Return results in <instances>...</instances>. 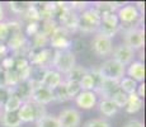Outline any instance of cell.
Returning a JSON list of instances; mask_svg holds the SVG:
<instances>
[{
    "label": "cell",
    "mask_w": 146,
    "mask_h": 127,
    "mask_svg": "<svg viewBox=\"0 0 146 127\" xmlns=\"http://www.w3.org/2000/svg\"><path fill=\"white\" fill-rule=\"evenodd\" d=\"M48 45L52 50L61 51V50H70V46L72 45V41L70 38V33L66 29H64L61 25H58L55 29V32L50 36Z\"/></svg>",
    "instance_id": "cell-7"
},
{
    "label": "cell",
    "mask_w": 146,
    "mask_h": 127,
    "mask_svg": "<svg viewBox=\"0 0 146 127\" xmlns=\"http://www.w3.org/2000/svg\"><path fill=\"white\" fill-rule=\"evenodd\" d=\"M4 21V10H3V5L0 3V22Z\"/></svg>",
    "instance_id": "cell-43"
},
{
    "label": "cell",
    "mask_w": 146,
    "mask_h": 127,
    "mask_svg": "<svg viewBox=\"0 0 146 127\" xmlns=\"http://www.w3.org/2000/svg\"><path fill=\"white\" fill-rule=\"evenodd\" d=\"M29 83V81H28ZM32 90H31V102L33 103L41 104V106L46 107L47 104L52 103L53 102V97H52V90L46 88L42 84H31Z\"/></svg>",
    "instance_id": "cell-10"
},
{
    "label": "cell",
    "mask_w": 146,
    "mask_h": 127,
    "mask_svg": "<svg viewBox=\"0 0 146 127\" xmlns=\"http://www.w3.org/2000/svg\"><path fill=\"white\" fill-rule=\"evenodd\" d=\"M47 45H48V37L44 33H42L41 29H40V32L36 33L32 37V39H31V49H37V50L46 49Z\"/></svg>",
    "instance_id": "cell-25"
},
{
    "label": "cell",
    "mask_w": 146,
    "mask_h": 127,
    "mask_svg": "<svg viewBox=\"0 0 146 127\" xmlns=\"http://www.w3.org/2000/svg\"><path fill=\"white\" fill-rule=\"evenodd\" d=\"M53 53L55 50L51 47H46V49H31L29 52L27 53V59L31 65L35 66H41L44 69H51L52 60H53Z\"/></svg>",
    "instance_id": "cell-6"
},
{
    "label": "cell",
    "mask_w": 146,
    "mask_h": 127,
    "mask_svg": "<svg viewBox=\"0 0 146 127\" xmlns=\"http://www.w3.org/2000/svg\"><path fill=\"white\" fill-rule=\"evenodd\" d=\"M41 29V25H40V22H33V23H28L26 24V29L24 31V35L29 36V37H33V36L36 35V33H38Z\"/></svg>",
    "instance_id": "cell-35"
},
{
    "label": "cell",
    "mask_w": 146,
    "mask_h": 127,
    "mask_svg": "<svg viewBox=\"0 0 146 127\" xmlns=\"http://www.w3.org/2000/svg\"><path fill=\"white\" fill-rule=\"evenodd\" d=\"M98 107H99V112L106 117H112L118 112V107L111 99H102L98 104Z\"/></svg>",
    "instance_id": "cell-22"
},
{
    "label": "cell",
    "mask_w": 146,
    "mask_h": 127,
    "mask_svg": "<svg viewBox=\"0 0 146 127\" xmlns=\"http://www.w3.org/2000/svg\"><path fill=\"white\" fill-rule=\"evenodd\" d=\"M62 83H64L62 75L53 69H47L46 72H44V75H43V78H42V81H41L42 85H44L46 88H48L51 90L55 89L56 86H58Z\"/></svg>",
    "instance_id": "cell-17"
},
{
    "label": "cell",
    "mask_w": 146,
    "mask_h": 127,
    "mask_svg": "<svg viewBox=\"0 0 146 127\" xmlns=\"http://www.w3.org/2000/svg\"><path fill=\"white\" fill-rule=\"evenodd\" d=\"M22 103H23V102H22L21 98L17 97L14 93H12V90H10V95L7 99V102H5L3 111L4 112H17L19 108H21Z\"/></svg>",
    "instance_id": "cell-24"
},
{
    "label": "cell",
    "mask_w": 146,
    "mask_h": 127,
    "mask_svg": "<svg viewBox=\"0 0 146 127\" xmlns=\"http://www.w3.org/2000/svg\"><path fill=\"white\" fill-rule=\"evenodd\" d=\"M10 95V88L8 86H0V109L4 108V104Z\"/></svg>",
    "instance_id": "cell-38"
},
{
    "label": "cell",
    "mask_w": 146,
    "mask_h": 127,
    "mask_svg": "<svg viewBox=\"0 0 146 127\" xmlns=\"http://www.w3.org/2000/svg\"><path fill=\"white\" fill-rule=\"evenodd\" d=\"M137 85H139V84L135 80H132L131 78H128V76H125V78H122L119 80V89L122 90V92H125L127 95L132 94V93H136Z\"/></svg>",
    "instance_id": "cell-26"
},
{
    "label": "cell",
    "mask_w": 146,
    "mask_h": 127,
    "mask_svg": "<svg viewBox=\"0 0 146 127\" xmlns=\"http://www.w3.org/2000/svg\"><path fill=\"white\" fill-rule=\"evenodd\" d=\"M60 127H79L81 123L80 112L75 108H64L57 116Z\"/></svg>",
    "instance_id": "cell-12"
},
{
    "label": "cell",
    "mask_w": 146,
    "mask_h": 127,
    "mask_svg": "<svg viewBox=\"0 0 146 127\" xmlns=\"http://www.w3.org/2000/svg\"><path fill=\"white\" fill-rule=\"evenodd\" d=\"M100 76L103 79H108V80L113 81H119L122 78H125L126 74V66H123L122 64L117 63L113 59H108L104 63L98 67Z\"/></svg>",
    "instance_id": "cell-5"
},
{
    "label": "cell",
    "mask_w": 146,
    "mask_h": 127,
    "mask_svg": "<svg viewBox=\"0 0 146 127\" xmlns=\"http://www.w3.org/2000/svg\"><path fill=\"white\" fill-rule=\"evenodd\" d=\"M116 14L119 22V29H123V32L135 29V28H141L142 15L136 8V5L133 4L121 5Z\"/></svg>",
    "instance_id": "cell-1"
},
{
    "label": "cell",
    "mask_w": 146,
    "mask_h": 127,
    "mask_svg": "<svg viewBox=\"0 0 146 127\" xmlns=\"http://www.w3.org/2000/svg\"><path fill=\"white\" fill-rule=\"evenodd\" d=\"M14 64H15V57L10 55H7L1 61H0V67H1L4 71H8V70H12L14 67Z\"/></svg>",
    "instance_id": "cell-36"
},
{
    "label": "cell",
    "mask_w": 146,
    "mask_h": 127,
    "mask_svg": "<svg viewBox=\"0 0 146 127\" xmlns=\"http://www.w3.org/2000/svg\"><path fill=\"white\" fill-rule=\"evenodd\" d=\"M123 127H145V126H144V123L139 120H130L128 122L125 123Z\"/></svg>",
    "instance_id": "cell-39"
},
{
    "label": "cell",
    "mask_w": 146,
    "mask_h": 127,
    "mask_svg": "<svg viewBox=\"0 0 146 127\" xmlns=\"http://www.w3.org/2000/svg\"><path fill=\"white\" fill-rule=\"evenodd\" d=\"M119 89V81L108 80V79H102L98 89L95 90L97 95L99 94L102 99H111L112 95Z\"/></svg>",
    "instance_id": "cell-16"
},
{
    "label": "cell",
    "mask_w": 146,
    "mask_h": 127,
    "mask_svg": "<svg viewBox=\"0 0 146 127\" xmlns=\"http://www.w3.org/2000/svg\"><path fill=\"white\" fill-rule=\"evenodd\" d=\"M83 127H111V125L103 118H93L84 123Z\"/></svg>",
    "instance_id": "cell-37"
},
{
    "label": "cell",
    "mask_w": 146,
    "mask_h": 127,
    "mask_svg": "<svg viewBox=\"0 0 146 127\" xmlns=\"http://www.w3.org/2000/svg\"><path fill=\"white\" fill-rule=\"evenodd\" d=\"M119 7L121 5L118 3H112V1H99V3H94L93 5V8L100 15L104 13H116Z\"/></svg>",
    "instance_id": "cell-23"
},
{
    "label": "cell",
    "mask_w": 146,
    "mask_h": 127,
    "mask_svg": "<svg viewBox=\"0 0 146 127\" xmlns=\"http://www.w3.org/2000/svg\"><path fill=\"white\" fill-rule=\"evenodd\" d=\"M92 50L98 57H107L112 53L113 50V42L112 38L107 37L102 33H95L92 39Z\"/></svg>",
    "instance_id": "cell-9"
},
{
    "label": "cell",
    "mask_w": 146,
    "mask_h": 127,
    "mask_svg": "<svg viewBox=\"0 0 146 127\" xmlns=\"http://www.w3.org/2000/svg\"><path fill=\"white\" fill-rule=\"evenodd\" d=\"M102 76H100L98 67H93V69H88L86 74L81 78L79 81L81 90H88V92H95L99 86L100 81H102Z\"/></svg>",
    "instance_id": "cell-13"
},
{
    "label": "cell",
    "mask_w": 146,
    "mask_h": 127,
    "mask_svg": "<svg viewBox=\"0 0 146 127\" xmlns=\"http://www.w3.org/2000/svg\"><path fill=\"white\" fill-rule=\"evenodd\" d=\"M78 107L83 109H92L97 106L98 95L95 92H88V90H81L79 94L74 98Z\"/></svg>",
    "instance_id": "cell-15"
},
{
    "label": "cell",
    "mask_w": 146,
    "mask_h": 127,
    "mask_svg": "<svg viewBox=\"0 0 146 127\" xmlns=\"http://www.w3.org/2000/svg\"><path fill=\"white\" fill-rule=\"evenodd\" d=\"M123 45L128 46L133 51L140 50L145 45V32L142 28H135L123 32Z\"/></svg>",
    "instance_id": "cell-11"
},
{
    "label": "cell",
    "mask_w": 146,
    "mask_h": 127,
    "mask_svg": "<svg viewBox=\"0 0 146 127\" xmlns=\"http://www.w3.org/2000/svg\"><path fill=\"white\" fill-rule=\"evenodd\" d=\"M86 71H88V69H85L84 66H81V65H75L71 69V71L66 75L67 76L66 80H72V81H78V83H79L81 80V78L86 74Z\"/></svg>",
    "instance_id": "cell-29"
},
{
    "label": "cell",
    "mask_w": 146,
    "mask_h": 127,
    "mask_svg": "<svg viewBox=\"0 0 146 127\" xmlns=\"http://www.w3.org/2000/svg\"><path fill=\"white\" fill-rule=\"evenodd\" d=\"M12 90V93L17 95V97H19L22 99V102H29L31 99V90H32V86H31V84L28 83V81H21V83H18L15 86H13V88H10Z\"/></svg>",
    "instance_id": "cell-19"
},
{
    "label": "cell",
    "mask_w": 146,
    "mask_h": 127,
    "mask_svg": "<svg viewBox=\"0 0 146 127\" xmlns=\"http://www.w3.org/2000/svg\"><path fill=\"white\" fill-rule=\"evenodd\" d=\"M75 65H76V57L71 50L55 51L51 69L56 70L61 75H67Z\"/></svg>",
    "instance_id": "cell-3"
},
{
    "label": "cell",
    "mask_w": 146,
    "mask_h": 127,
    "mask_svg": "<svg viewBox=\"0 0 146 127\" xmlns=\"http://www.w3.org/2000/svg\"><path fill=\"white\" fill-rule=\"evenodd\" d=\"M0 123L3 127H21L22 122L17 112H4L0 114Z\"/></svg>",
    "instance_id": "cell-20"
},
{
    "label": "cell",
    "mask_w": 146,
    "mask_h": 127,
    "mask_svg": "<svg viewBox=\"0 0 146 127\" xmlns=\"http://www.w3.org/2000/svg\"><path fill=\"white\" fill-rule=\"evenodd\" d=\"M52 97H53V102H57V103H64V102L70 100V97L65 88V84L62 83L58 86H56L55 89H52Z\"/></svg>",
    "instance_id": "cell-27"
},
{
    "label": "cell",
    "mask_w": 146,
    "mask_h": 127,
    "mask_svg": "<svg viewBox=\"0 0 146 127\" xmlns=\"http://www.w3.org/2000/svg\"><path fill=\"white\" fill-rule=\"evenodd\" d=\"M65 84V88H66V92L69 94L70 99H74L78 94L81 92V88H80V84L78 81H72V80H66L64 81Z\"/></svg>",
    "instance_id": "cell-31"
},
{
    "label": "cell",
    "mask_w": 146,
    "mask_h": 127,
    "mask_svg": "<svg viewBox=\"0 0 146 127\" xmlns=\"http://www.w3.org/2000/svg\"><path fill=\"white\" fill-rule=\"evenodd\" d=\"M128 78H131L136 83H142L145 79V65L141 61H132L126 70Z\"/></svg>",
    "instance_id": "cell-18"
},
{
    "label": "cell",
    "mask_w": 146,
    "mask_h": 127,
    "mask_svg": "<svg viewBox=\"0 0 146 127\" xmlns=\"http://www.w3.org/2000/svg\"><path fill=\"white\" fill-rule=\"evenodd\" d=\"M36 127H60V123L56 116L47 113L36 122Z\"/></svg>",
    "instance_id": "cell-28"
},
{
    "label": "cell",
    "mask_w": 146,
    "mask_h": 127,
    "mask_svg": "<svg viewBox=\"0 0 146 127\" xmlns=\"http://www.w3.org/2000/svg\"><path fill=\"white\" fill-rule=\"evenodd\" d=\"M0 86H5V71L0 67Z\"/></svg>",
    "instance_id": "cell-42"
},
{
    "label": "cell",
    "mask_w": 146,
    "mask_h": 127,
    "mask_svg": "<svg viewBox=\"0 0 146 127\" xmlns=\"http://www.w3.org/2000/svg\"><path fill=\"white\" fill-rule=\"evenodd\" d=\"M19 120L22 123H29V122H37L40 118L47 114L46 107L41 104L33 103V102H24L22 103L21 108L17 111Z\"/></svg>",
    "instance_id": "cell-4"
},
{
    "label": "cell",
    "mask_w": 146,
    "mask_h": 127,
    "mask_svg": "<svg viewBox=\"0 0 146 127\" xmlns=\"http://www.w3.org/2000/svg\"><path fill=\"white\" fill-rule=\"evenodd\" d=\"M10 33H12V28H10V21H3L0 22V42H7L9 38Z\"/></svg>",
    "instance_id": "cell-34"
},
{
    "label": "cell",
    "mask_w": 146,
    "mask_h": 127,
    "mask_svg": "<svg viewBox=\"0 0 146 127\" xmlns=\"http://www.w3.org/2000/svg\"><path fill=\"white\" fill-rule=\"evenodd\" d=\"M119 31V22L116 13H104L100 15V25L98 33L112 38Z\"/></svg>",
    "instance_id": "cell-8"
},
{
    "label": "cell",
    "mask_w": 146,
    "mask_h": 127,
    "mask_svg": "<svg viewBox=\"0 0 146 127\" xmlns=\"http://www.w3.org/2000/svg\"><path fill=\"white\" fill-rule=\"evenodd\" d=\"M127 98H128V95L126 94L125 92H122L121 89H118L113 95H112L111 100L113 102L119 109V108H122V107L126 106V103H127Z\"/></svg>",
    "instance_id": "cell-33"
},
{
    "label": "cell",
    "mask_w": 146,
    "mask_h": 127,
    "mask_svg": "<svg viewBox=\"0 0 146 127\" xmlns=\"http://www.w3.org/2000/svg\"><path fill=\"white\" fill-rule=\"evenodd\" d=\"M32 5V3H26V1H12L9 3V8L10 10L14 13V14H19V15H22L28 8Z\"/></svg>",
    "instance_id": "cell-32"
},
{
    "label": "cell",
    "mask_w": 146,
    "mask_h": 127,
    "mask_svg": "<svg viewBox=\"0 0 146 127\" xmlns=\"http://www.w3.org/2000/svg\"><path fill=\"white\" fill-rule=\"evenodd\" d=\"M112 56H113V60H116L117 63L122 64L123 66H127L133 61L135 59V51L132 49H130L126 45H118V46L113 47L112 50Z\"/></svg>",
    "instance_id": "cell-14"
},
{
    "label": "cell",
    "mask_w": 146,
    "mask_h": 127,
    "mask_svg": "<svg viewBox=\"0 0 146 127\" xmlns=\"http://www.w3.org/2000/svg\"><path fill=\"white\" fill-rule=\"evenodd\" d=\"M136 94L139 95L141 99H144V97H145V83H141L140 85H137Z\"/></svg>",
    "instance_id": "cell-41"
},
{
    "label": "cell",
    "mask_w": 146,
    "mask_h": 127,
    "mask_svg": "<svg viewBox=\"0 0 146 127\" xmlns=\"http://www.w3.org/2000/svg\"><path fill=\"white\" fill-rule=\"evenodd\" d=\"M21 81H22L21 75H19L14 69L5 71V86L13 88V86H15L17 84L21 83Z\"/></svg>",
    "instance_id": "cell-30"
},
{
    "label": "cell",
    "mask_w": 146,
    "mask_h": 127,
    "mask_svg": "<svg viewBox=\"0 0 146 127\" xmlns=\"http://www.w3.org/2000/svg\"><path fill=\"white\" fill-rule=\"evenodd\" d=\"M100 25V14L92 8H86L78 15V31L83 33H97Z\"/></svg>",
    "instance_id": "cell-2"
},
{
    "label": "cell",
    "mask_w": 146,
    "mask_h": 127,
    "mask_svg": "<svg viewBox=\"0 0 146 127\" xmlns=\"http://www.w3.org/2000/svg\"><path fill=\"white\" fill-rule=\"evenodd\" d=\"M7 55H9V50H8L7 45H5L4 42H0V61H1Z\"/></svg>",
    "instance_id": "cell-40"
},
{
    "label": "cell",
    "mask_w": 146,
    "mask_h": 127,
    "mask_svg": "<svg viewBox=\"0 0 146 127\" xmlns=\"http://www.w3.org/2000/svg\"><path fill=\"white\" fill-rule=\"evenodd\" d=\"M142 106H144V99H141L136 93H132V94H128L125 109L127 113H136L142 108Z\"/></svg>",
    "instance_id": "cell-21"
}]
</instances>
